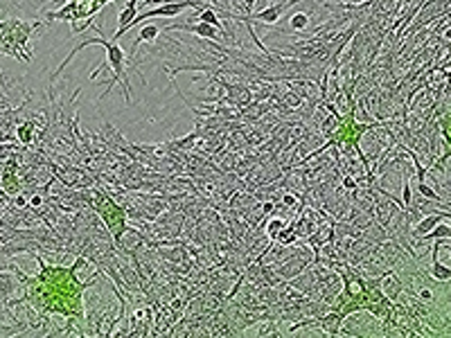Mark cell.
<instances>
[{"label":"cell","mask_w":451,"mask_h":338,"mask_svg":"<svg viewBox=\"0 0 451 338\" xmlns=\"http://www.w3.org/2000/svg\"><path fill=\"white\" fill-rule=\"evenodd\" d=\"M135 7H138V3H131L127 5V9H124L122 14H120V25H118V32H115V36H113V41H118L120 36H122L124 32H127V27L131 23H133V14H135Z\"/></svg>","instance_id":"3957f363"},{"label":"cell","mask_w":451,"mask_h":338,"mask_svg":"<svg viewBox=\"0 0 451 338\" xmlns=\"http://www.w3.org/2000/svg\"><path fill=\"white\" fill-rule=\"evenodd\" d=\"M95 43H102L104 48H106V66L111 68V72H113V77L108 79V90L106 93H111V88H113V84L115 81H120L122 84V90H124V100H127V104H129V100H131V88H129V77H127V59H124V52L115 45V41L111 39V41H106V39H102V36H95V39H88V41H83V43L79 45L77 50H81V48H86V45H95ZM75 50V52H77ZM72 52V54H75ZM72 54L68 56V59L61 64V68H66L68 66V61L72 59Z\"/></svg>","instance_id":"6da1fadb"},{"label":"cell","mask_w":451,"mask_h":338,"mask_svg":"<svg viewBox=\"0 0 451 338\" xmlns=\"http://www.w3.org/2000/svg\"><path fill=\"white\" fill-rule=\"evenodd\" d=\"M156 36H158V27H154V25H147V27H143V32H140L138 41L133 43V50L138 48L143 41H151V39H156Z\"/></svg>","instance_id":"277c9868"},{"label":"cell","mask_w":451,"mask_h":338,"mask_svg":"<svg viewBox=\"0 0 451 338\" xmlns=\"http://www.w3.org/2000/svg\"><path fill=\"white\" fill-rule=\"evenodd\" d=\"M39 27V23H23V20H9L3 25V50L7 54H14L23 61H30L27 50V36L32 34V29Z\"/></svg>","instance_id":"7a4b0ae2"}]
</instances>
